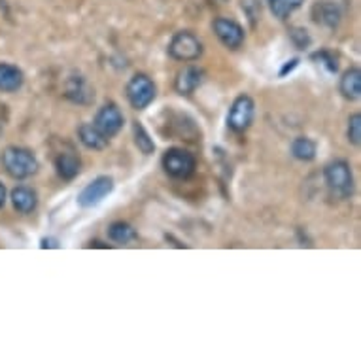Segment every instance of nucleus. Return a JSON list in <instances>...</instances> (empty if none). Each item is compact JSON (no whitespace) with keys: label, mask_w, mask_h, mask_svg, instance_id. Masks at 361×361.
<instances>
[{"label":"nucleus","mask_w":361,"mask_h":361,"mask_svg":"<svg viewBox=\"0 0 361 361\" xmlns=\"http://www.w3.org/2000/svg\"><path fill=\"white\" fill-rule=\"evenodd\" d=\"M10 201H12V207L19 214H32L36 210V207H38V193L32 188L18 185L10 193Z\"/></svg>","instance_id":"obj_14"},{"label":"nucleus","mask_w":361,"mask_h":361,"mask_svg":"<svg viewBox=\"0 0 361 361\" xmlns=\"http://www.w3.org/2000/svg\"><path fill=\"white\" fill-rule=\"evenodd\" d=\"M338 91L346 101L354 102L361 97V71L357 66H350L348 71L344 72L338 82Z\"/></svg>","instance_id":"obj_15"},{"label":"nucleus","mask_w":361,"mask_h":361,"mask_svg":"<svg viewBox=\"0 0 361 361\" xmlns=\"http://www.w3.org/2000/svg\"><path fill=\"white\" fill-rule=\"evenodd\" d=\"M137 231L135 227L127 221H114L110 227H108V238L116 244H129L133 240H137Z\"/></svg>","instance_id":"obj_19"},{"label":"nucleus","mask_w":361,"mask_h":361,"mask_svg":"<svg viewBox=\"0 0 361 361\" xmlns=\"http://www.w3.org/2000/svg\"><path fill=\"white\" fill-rule=\"evenodd\" d=\"M290 40L297 49H307L312 44V38L308 35V30L302 29V27H291Z\"/></svg>","instance_id":"obj_24"},{"label":"nucleus","mask_w":361,"mask_h":361,"mask_svg":"<svg viewBox=\"0 0 361 361\" xmlns=\"http://www.w3.org/2000/svg\"><path fill=\"white\" fill-rule=\"evenodd\" d=\"M324 180L335 199H350L354 193V172L346 159H335L324 169Z\"/></svg>","instance_id":"obj_2"},{"label":"nucleus","mask_w":361,"mask_h":361,"mask_svg":"<svg viewBox=\"0 0 361 361\" xmlns=\"http://www.w3.org/2000/svg\"><path fill=\"white\" fill-rule=\"evenodd\" d=\"M0 163L8 176H12L13 180H27V178L35 176L40 169L36 155L21 146H8L2 149Z\"/></svg>","instance_id":"obj_1"},{"label":"nucleus","mask_w":361,"mask_h":361,"mask_svg":"<svg viewBox=\"0 0 361 361\" xmlns=\"http://www.w3.org/2000/svg\"><path fill=\"white\" fill-rule=\"evenodd\" d=\"M299 63H301V61H299V57H293V59L286 61L284 65H282V68H280L279 76L280 78H286V76H288V74H291V72L295 71L297 66H299Z\"/></svg>","instance_id":"obj_25"},{"label":"nucleus","mask_w":361,"mask_h":361,"mask_svg":"<svg viewBox=\"0 0 361 361\" xmlns=\"http://www.w3.org/2000/svg\"><path fill=\"white\" fill-rule=\"evenodd\" d=\"M163 171L174 180H188L195 174L197 159L184 148H169L161 159Z\"/></svg>","instance_id":"obj_5"},{"label":"nucleus","mask_w":361,"mask_h":361,"mask_svg":"<svg viewBox=\"0 0 361 361\" xmlns=\"http://www.w3.org/2000/svg\"><path fill=\"white\" fill-rule=\"evenodd\" d=\"M346 13V0H318L312 8V19L324 29L335 30Z\"/></svg>","instance_id":"obj_8"},{"label":"nucleus","mask_w":361,"mask_h":361,"mask_svg":"<svg viewBox=\"0 0 361 361\" xmlns=\"http://www.w3.org/2000/svg\"><path fill=\"white\" fill-rule=\"evenodd\" d=\"M6 188H4V184H2V182H0V208L4 207V204H6Z\"/></svg>","instance_id":"obj_27"},{"label":"nucleus","mask_w":361,"mask_h":361,"mask_svg":"<svg viewBox=\"0 0 361 361\" xmlns=\"http://www.w3.org/2000/svg\"><path fill=\"white\" fill-rule=\"evenodd\" d=\"M212 29L214 35L218 36V40L227 49L237 51V49L243 48L244 40H246V32H244V27L238 21L229 18H218L214 19Z\"/></svg>","instance_id":"obj_9"},{"label":"nucleus","mask_w":361,"mask_h":361,"mask_svg":"<svg viewBox=\"0 0 361 361\" xmlns=\"http://www.w3.org/2000/svg\"><path fill=\"white\" fill-rule=\"evenodd\" d=\"M255 116V102L250 95H238L235 101H233L229 112H227V127L233 130V133H246V130L252 127V121H254Z\"/></svg>","instance_id":"obj_6"},{"label":"nucleus","mask_w":361,"mask_h":361,"mask_svg":"<svg viewBox=\"0 0 361 361\" xmlns=\"http://www.w3.org/2000/svg\"><path fill=\"white\" fill-rule=\"evenodd\" d=\"M25 74L12 63H0V93H18L23 87Z\"/></svg>","instance_id":"obj_13"},{"label":"nucleus","mask_w":361,"mask_h":361,"mask_svg":"<svg viewBox=\"0 0 361 361\" xmlns=\"http://www.w3.org/2000/svg\"><path fill=\"white\" fill-rule=\"evenodd\" d=\"M114 188V178L108 176V174H102V176H97L95 180H91L85 188H83L80 193H78V207L80 208H95L99 207L101 202H104V199L112 195Z\"/></svg>","instance_id":"obj_7"},{"label":"nucleus","mask_w":361,"mask_h":361,"mask_svg":"<svg viewBox=\"0 0 361 361\" xmlns=\"http://www.w3.org/2000/svg\"><path fill=\"white\" fill-rule=\"evenodd\" d=\"M40 248L42 250H57V248H61V244H59V240H57V238L44 237L40 240Z\"/></svg>","instance_id":"obj_26"},{"label":"nucleus","mask_w":361,"mask_h":361,"mask_svg":"<svg viewBox=\"0 0 361 361\" xmlns=\"http://www.w3.org/2000/svg\"><path fill=\"white\" fill-rule=\"evenodd\" d=\"M169 57L180 63H195L204 54L201 38L191 30H178L169 42Z\"/></svg>","instance_id":"obj_3"},{"label":"nucleus","mask_w":361,"mask_h":361,"mask_svg":"<svg viewBox=\"0 0 361 361\" xmlns=\"http://www.w3.org/2000/svg\"><path fill=\"white\" fill-rule=\"evenodd\" d=\"M265 2L271 13L280 21H286L291 13L297 12L305 4V0H265Z\"/></svg>","instance_id":"obj_20"},{"label":"nucleus","mask_w":361,"mask_h":361,"mask_svg":"<svg viewBox=\"0 0 361 361\" xmlns=\"http://www.w3.org/2000/svg\"><path fill=\"white\" fill-rule=\"evenodd\" d=\"M123 114H121V110H119V106L116 102H106V104H102V106L97 110L95 119H93V125L101 130L108 140L116 137L119 130L123 129Z\"/></svg>","instance_id":"obj_10"},{"label":"nucleus","mask_w":361,"mask_h":361,"mask_svg":"<svg viewBox=\"0 0 361 361\" xmlns=\"http://www.w3.org/2000/svg\"><path fill=\"white\" fill-rule=\"evenodd\" d=\"M133 138H135V146L140 149L142 155H154L155 154V142L152 135H149L146 127L140 121H133Z\"/></svg>","instance_id":"obj_21"},{"label":"nucleus","mask_w":361,"mask_h":361,"mask_svg":"<svg viewBox=\"0 0 361 361\" xmlns=\"http://www.w3.org/2000/svg\"><path fill=\"white\" fill-rule=\"evenodd\" d=\"M78 138H80V142L85 148L93 149V152H101V149H104L108 146V138L93 123L80 125L78 127Z\"/></svg>","instance_id":"obj_17"},{"label":"nucleus","mask_w":361,"mask_h":361,"mask_svg":"<svg viewBox=\"0 0 361 361\" xmlns=\"http://www.w3.org/2000/svg\"><path fill=\"white\" fill-rule=\"evenodd\" d=\"M125 95H127V101L135 110L142 112L146 108H149V104L155 101L157 97V87H155L154 80L148 76V74H142L138 72L135 76L130 78L127 87H125Z\"/></svg>","instance_id":"obj_4"},{"label":"nucleus","mask_w":361,"mask_h":361,"mask_svg":"<svg viewBox=\"0 0 361 361\" xmlns=\"http://www.w3.org/2000/svg\"><path fill=\"white\" fill-rule=\"evenodd\" d=\"M346 137L352 146H360L361 144V114L355 112L348 118V129H346Z\"/></svg>","instance_id":"obj_23"},{"label":"nucleus","mask_w":361,"mask_h":361,"mask_svg":"<svg viewBox=\"0 0 361 361\" xmlns=\"http://www.w3.org/2000/svg\"><path fill=\"white\" fill-rule=\"evenodd\" d=\"M80 169H82V161L76 152H61L55 157V171L65 182H72L80 174Z\"/></svg>","instance_id":"obj_16"},{"label":"nucleus","mask_w":361,"mask_h":361,"mask_svg":"<svg viewBox=\"0 0 361 361\" xmlns=\"http://www.w3.org/2000/svg\"><path fill=\"white\" fill-rule=\"evenodd\" d=\"M312 63H316L318 66H322L327 74H337L338 72V59L335 57V54L327 51V49H320V51H314L310 55Z\"/></svg>","instance_id":"obj_22"},{"label":"nucleus","mask_w":361,"mask_h":361,"mask_svg":"<svg viewBox=\"0 0 361 361\" xmlns=\"http://www.w3.org/2000/svg\"><path fill=\"white\" fill-rule=\"evenodd\" d=\"M290 152L297 161L310 163V161L316 159V154H318V144H316V140H312V138L297 137L291 140Z\"/></svg>","instance_id":"obj_18"},{"label":"nucleus","mask_w":361,"mask_h":361,"mask_svg":"<svg viewBox=\"0 0 361 361\" xmlns=\"http://www.w3.org/2000/svg\"><path fill=\"white\" fill-rule=\"evenodd\" d=\"M204 71L199 68V66H185L184 71H180L176 74V80H174V91L178 95L190 97L195 93L197 89L201 87L204 83Z\"/></svg>","instance_id":"obj_12"},{"label":"nucleus","mask_w":361,"mask_h":361,"mask_svg":"<svg viewBox=\"0 0 361 361\" xmlns=\"http://www.w3.org/2000/svg\"><path fill=\"white\" fill-rule=\"evenodd\" d=\"M65 97L74 104L80 106H89L91 102L95 101V89L89 85V82L80 74H74L66 80L65 85Z\"/></svg>","instance_id":"obj_11"}]
</instances>
